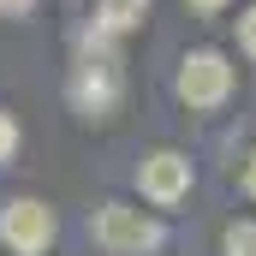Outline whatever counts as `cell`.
I'll return each instance as SVG.
<instances>
[{
	"instance_id": "2",
	"label": "cell",
	"mask_w": 256,
	"mask_h": 256,
	"mask_svg": "<svg viewBox=\"0 0 256 256\" xmlns=\"http://www.w3.org/2000/svg\"><path fill=\"white\" fill-rule=\"evenodd\" d=\"M120 90H126V78H120V54H84V66L72 72V108L78 114H90V120H108L114 108H120Z\"/></svg>"
},
{
	"instance_id": "12",
	"label": "cell",
	"mask_w": 256,
	"mask_h": 256,
	"mask_svg": "<svg viewBox=\"0 0 256 256\" xmlns=\"http://www.w3.org/2000/svg\"><path fill=\"white\" fill-rule=\"evenodd\" d=\"M196 12H220V6H226V0H191Z\"/></svg>"
},
{
	"instance_id": "10",
	"label": "cell",
	"mask_w": 256,
	"mask_h": 256,
	"mask_svg": "<svg viewBox=\"0 0 256 256\" xmlns=\"http://www.w3.org/2000/svg\"><path fill=\"white\" fill-rule=\"evenodd\" d=\"M30 6H36V0H0V18H24Z\"/></svg>"
},
{
	"instance_id": "3",
	"label": "cell",
	"mask_w": 256,
	"mask_h": 256,
	"mask_svg": "<svg viewBox=\"0 0 256 256\" xmlns=\"http://www.w3.org/2000/svg\"><path fill=\"white\" fill-rule=\"evenodd\" d=\"M0 244L12 256H42L54 244V208L36 202V196H12L0 208Z\"/></svg>"
},
{
	"instance_id": "11",
	"label": "cell",
	"mask_w": 256,
	"mask_h": 256,
	"mask_svg": "<svg viewBox=\"0 0 256 256\" xmlns=\"http://www.w3.org/2000/svg\"><path fill=\"white\" fill-rule=\"evenodd\" d=\"M244 191L256 196V155H250V161H244Z\"/></svg>"
},
{
	"instance_id": "1",
	"label": "cell",
	"mask_w": 256,
	"mask_h": 256,
	"mask_svg": "<svg viewBox=\"0 0 256 256\" xmlns=\"http://www.w3.org/2000/svg\"><path fill=\"white\" fill-rule=\"evenodd\" d=\"M90 232H96V244L108 256H155L167 244V226H161L155 214L131 208V202H102V208L90 214Z\"/></svg>"
},
{
	"instance_id": "9",
	"label": "cell",
	"mask_w": 256,
	"mask_h": 256,
	"mask_svg": "<svg viewBox=\"0 0 256 256\" xmlns=\"http://www.w3.org/2000/svg\"><path fill=\"white\" fill-rule=\"evenodd\" d=\"M238 48H244V54L256 60V6L244 12V18H238Z\"/></svg>"
},
{
	"instance_id": "8",
	"label": "cell",
	"mask_w": 256,
	"mask_h": 256,
	"mask_svg": "<svg viewBox=\"0 0 256 256\" xmlns=\"http://www.w3.org/2000/svg\"><path fill=\"white\" fill-rule=\"evenodd\" d=\"M12 155H18V120H12V114L0 108V167H6Z\"/></svg>"
},
{
	"instance_id": "6",
	"label": "cell",
	"mask_w": 256,
	"mask_h": 256,
	"mask_svg": "<svg viewBox=\"0 0 256 256\" xmlns=\"http://www.w3.org/2000/svg\"><path fill=\"white\" fill-rule=\"evenodd\" d=\"M143 12H149V0H96V30L102 36H126L143 24Z\"/></svg>"
},
{
	"instance_id": "7",
	"label": "cell",
	"mask_w": 256,
	"mask_h": 256,
	"mask_svg": "<svg viewBox=\"0 0 256 256\" xmlns=\"http://www.w3.org/2000/svg\"><path fill=\"white\" fill-rule=\"evenodd\" d=\"M220 256H256V220H232L220 232Z\"/></svg>"
},
{
	"instance_id": "5",
	"label": "cell",
	"mask_w": 256,
	"mask_h": 256,
	"mask_svg": "<svg viewBox=\"0 0 256 256\" xmlns=\"http://www.w3.org/2000/svg\"><path fill=\"white\" fill-rule=\"evenodd\" d=\"M137 191L149 196L155 208H173L179 196L191 191V161H185L179 149H155V155H143V167H137Z\"/></svg>"
},
{
	"instance_id": "4",
	"label": "cell",
	"mask_w": 256,
	"mask_h": 256,
	"mask_svg": "<svg viewBox=\"0 0 256 256\" xmlns=\"http://www.w3.org/2000/svg\"><path fill=\"white\" fill-rule=\"evenodd\" d=\"M232 96V66L226 54H214V48H196L179 60V102L185 108H220Z\"/></svg>"
}]
</instances>
